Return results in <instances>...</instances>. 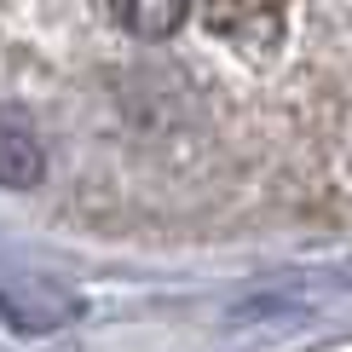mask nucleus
Instances as JSON below:
<instances>
[{"instance_id":"obj_1","label":"nucleus","mask_w":352,"mask_h":352,"mask_svg":"<svg viewBox=\"0 0 352 352\" xmlns=\"http://www.w3.org/2000/svg\"><path fill=\"white\" fill-rule=\"evenodd\" d=\"M0 318L18 335H52L81 318V295L58 277H6L0 283Z\"/></svg>"},{"instance_id":"obj_2","label":"nucleus","mask_w":352,"mask_h":352,"mask_svg":"<svg viewBox=\"0 0 352 352\" xmlns=\"http://www.w3.org/2000/svg\"><path fill=\"white\" fill-rule=\"evenodd\" d=\"M47 173V144L29 127V116L0 110V185L6 190H35Z\"/></svg>"},{"instance_id":"obj_3","label":"nucleus","mask_w":352,"mask_h":352,"mask_svg":"<svg viewBox=\"0 0 352 352\" xmlns=\"http://www.w3.org/2000/svg\"><path fill=\"white\" fill-rule=\"evenodd\" d=\"M208 23L219 29V35L243 41L248 52L272 47V41L283 35V12H266V6H254V12H231V6H219V12H208Z\"/></svg>"},{"instance_id":"obj_4","label":"nucleus","mask_w":352,"mask_h":352,"mask_svg":"<svg viewBox=\"0 0 352 352\" xmlns=\"http://www.w3.org/2000/svg\"><path fill=\"white\" fill-rule=\"evenodd\" d=\"M116 18L127 29H139V35H173V29L185 23V6H116Z\"/></svg>"}]
</instances>
